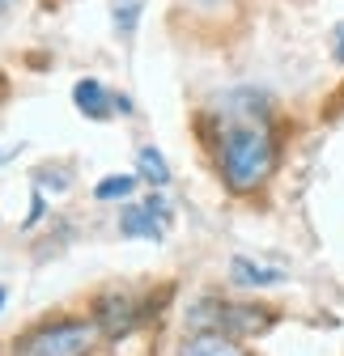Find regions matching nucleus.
I'll return each instance as SVG.
<instances>
[{
  "mask_svg": "<svg viewBox=\"0 0 344 356\" xmlns=\"http://www.w3.org/2000/svg\"><path fill=\"white\" fill-rule=\"evenodd\" d=\"M132 191H136V178L132 174H111V178H102V183L94 187L98 200H127Z\"/></svg>",
  "mask_w": 344,
  "mask_h": 356,
  "instance_id": "obj_9",
  "label": "nucleus"
},
{
  "mask_svg": "<svg viewBox=\"0 0 344 356\" xmlns=\"http://www.w3.org/2000/svg\"><path fill=\"white\" fill-rule=\"evenodd\" d=\"M72 102L85 111V119H107L111 106H115V98L107 94V85H102V81H77Z\"/></svg>",
  "mask_w": 344,
  "mask_h": 356,
  "instance_id": "obj_6",
  "label": "nucleus"
},
{
  "mask_svg": "<svg viewBox=\"0 0 344 356\" xmlns=\"http://www.w3.org/2000/svg\"><path fill=\"white\" fill-rule=\"evenodd\" d=\"M179 356H247V352H242L230 335H221V331H200L196 339L183 343Z\"/></svg>",
  "mask_w": 344,
  "mask_h": 356,
  "instance_id": "obj_7",
  "label": "nucleus"
},
{
  "mask_svg": "<svg viewBox=\"0 0 344 356\" xmlns=\"http://www.w3.org/2000/svg\"><path fill=\"white\" fill-rule=\"evenodd\" d=\"M217 161L226 187L247 195L255 187H264V178L276 165V136L272 123L260 111L255 94H234L226 98V111L217 119Z\"/></svg>",
  "mask_w": 344,
  "mask_h": 356,
  "instance_id": "obj_1",
  "label": "nucleus"
},
{
  "mask_svg": "<svg viewBox=\"0 0 344 356\" xmlns=\"http://www.w3.org/2000/svg\"><path fill=\"white\" fill-rule=\"evenodd\" d=\"M0 305H5V289H0Z\"/></svg>",
  "mask_w": 344,
  "mask_h": 356,
  "instance_id": "obj_13",
  "label": "nucleus"
},
{
  "mask_svg": "<svg viewBox=\"0 0 344 356\" xmlns=\"http://www.w3.org/2000/svg\"><path fill=\"white\" fill-rule=\"evenodd\" d=\"M157 216H166L162 200H145L141 208H127V212H123V220H119V229H123L127 238H157V234H162V225H157Z\"/></svg>",
  "mask_w": 344,
  "mask_h": 356,
  "instance_id": "obj_5",
  "label": "nucleus"
},
{
  "mask_svg": "<svg viewBox=\"0 0 344 356\" xmlns=\"http://www.w3.org/2000/svg\"><path fill=\"white\" fill-rule=\"evenodd\" d=\"M336 60H344V22L336 26Z\"/></svg>",
  "mask_w": 344,
  "mask_h": 356,
  "instance_id": "obj_11",
  "label": "nucleus"
},
{
  "mask_svg": "<svg viewBox=\"0 0 344 356\" xmlns=\"http://www.w3.org/2000/svg\"><path fill=\"white\" fill-rule=\"evenodd\" d=\"M187 323L196 331H221V335H242V331H264L272 323V309L264 305H234L221 297H204L187 309Z\"/></svg>",
  "mask_w": 344,
  "mask_h": 356,
  "instance_id": "obj_3",
  "label": "nucleus"
},
{
  "mask_svg": "<svg viewBox=\"0 0 344 356\" xmlns=\"http://www.w3.org/2000/svg\"><path fill=\"white\" fill-rule=\"evenodd\" d=\"M94 323H98L107 335H127L132 327L145 323V301L127 297V293H107V297H98V305H94Z\"/></svg>",
  "mask_w": 344,
  "mask_h": 356,
  "instance_id": "obj_4",
  "label": "nucleus"
},
{
  "mask_svg": "<svg viewBox=\"0 0 344 356\" xmlns=\"http://www.w3.org/2000/svg\"><path fill=\"white\" fill-rule=\"evenodd\" d=\"M98 323L94 318H60V323H38L30 327L17 343L13 356H90L98 343Z\"/></svg>",
  "mask_w": 344,
  "mask_h": 356,
  "instance_id": "obj_2",
  "label": "nucleus"
},
{
  "mask_svg": "<svg viewBox=\"0 0 344 356\" xmlns=\"http://www.w3.org/2000/svg\"><path fill=\"white\" fill-rule=\"evenodd\" d=\"M141 174L149 178L153 187L170 183V170H166V161H162V153H157V149H141Z\"/></svg>",
  "mask_w": 344,
  "mask_h": 356,
  "instance_id": "obj_10",
  "label": "nucleus"
},
{
  "mask_svg": "<svg viewBox=\"0 0 344 356\" xmlns=\"http://www.w3.org/2000/svg\"><path fill=\"white\" fill-rule=\"evenodd\" d=\"M234 280L238 284H276L281 280V272H272V267H255V263H247V259H234Z\"/></svg>",
  "mask_w": 344,
  "mask_h": 356,
  "instance_id": "obj_8",
  "label": "nucleus"
},
{
  "mask_svg": "<svg viewBox=\"0 0 344 356\" xmlns=\"http://www.w3.org/2000/svg\"><path fill=\"white\" fill-rule=\"evenodd\" d=\"M196 5H217V0H196Z\"/></svg>",
  "mask_w": 344,
  "mask_h": 356,
  "instance_id": "obj_12",
  "label": "nucleus"
}]
</instances>
